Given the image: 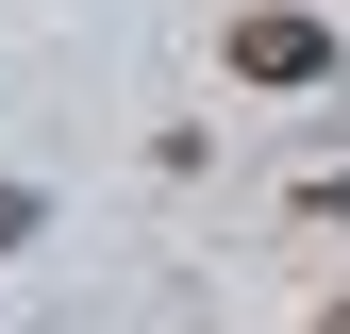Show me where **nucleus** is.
Masks as SVG:
<instances>
[{"mask_svg": "<svg viewBox=\"0 0 350 334\" xmlns=\"http://www.w3.org/2000/svg\"><path fill=\"white\" fill-rule=\"evenodd\" d=\"M234 67H250V84H317V67H334V17L267 0V17H234Z\"/></svg>", "mask_w": 350, "mask_h": 334, "instance_id": "nucleus-1", "label": "nucleus"}, {"mask_svg": "<svg viewBox=\"0 0 350 334\" xmlns=\"http://www.w3.org/2000/svg\"><path fill=\"white\" fill-rule=\"evenodd\" d=\"M17 234H33V184H0V250H17Z\"/></svg>", "mask_w": 350, "mask_h": 334, "instance_id": "nucleus-2", "label": "nucleus"}]
</instances>
